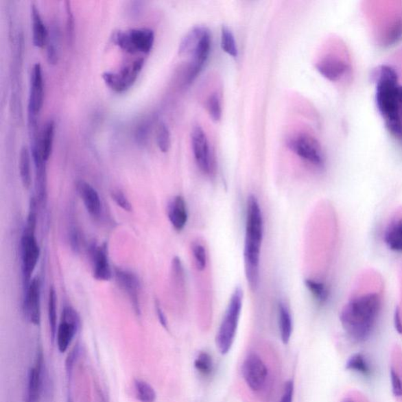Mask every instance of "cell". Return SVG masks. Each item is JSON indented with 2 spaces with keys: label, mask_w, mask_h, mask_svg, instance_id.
I'll list each match as a JSON object with an SVG mask.
<instances>
[{
  "label": "cell",
  "mask_w": 402,
  "mask_h": 402,
  "mask_svg": "<svg viewBox=\"0 0 402 402\" xmlns=\"http://www.w3.org/2000/svg\"><path fill=\"white\" fill-rule=\"evenodd\" d=\"M279 324L282 343H289L293 331L292 315L289 307L284 302L279 304Z\"/></svg>",
  "instance_id": "cell-25"
},
{
  "label": "cell",
  "mask_w": 402,
  "mask_h": 402,
  "mask_svg": "<svg viewBox=\"0 0 402 402\" xmlns=\"http://www.w3.org/2000/svg\"><path fill=\"white\" fill-rule=\"evenodd\" d=\"M194 368L201 376L208 377L214 370L213 357L208 352H200L194 361Z\"/></svg>",
  "instance_id": "cell-31"
},
{
  "label": "cell",
  "mask_w": 402,
  "mask_h": 402,
  "mask_svg": "<svg viewBox=\"0 0 402 402\" xmlns=\"http://www.w3.org/2000/svg\"><path fill=\"white\" fill-rule=\"evenodd\" d=\"M293 394H294V383L292 381H287L285 383L280 402H292Z\"/></svg>",
  "instance_id": "cell-40"
},
{
  "label": "cell",
  "mask_w": 402,
  "mask_h": 402,
  "mask_svg": "<svg viewBox=\"0 0 402 402\" xmlns=\"http://www.w3.org/2000/svg\"><path fill=\"white\" fill-rule=\"evenodd\" d=\"M192 148L194 158L201 172L211 175L213 172V156L207 137L202 128L196 126L191 134Z\"/></svg>",
  "instance_id": "cell-12"
},
{
  "label": "cell",
  "mask_w": 402,
  "mask_h": 402,
  "mask_svg": "<svg viewBox=\"0 0 402 402\" xmlns=\"http://www.w3.org/2000/svg\"><path fill=\"white\" fill-rule=\"evenodd\" d=\"M390 375L394 395L398 402H402V351L399 349L394 351Z\"/></svg>",
  "instance_id": "cell-24"
},
{
  "label": "cell",
  "mask_w": 402,
  "mask_h": 402,
  "mask_svg": "<svg viewBox=\"0 0 402 402\" xmlns=\"http://www.w3.org/2000/svg\"><path fill=\"white\" fill-rule=\"evenodd\" d=\"M221 47L222 50L233 58H237L238 50L233 32L226 26H222L221 31Z\"/></svg>",
  "instance_id": "cell-32"
},
{
  "label": "cell",
  "mask_w": 402,
  "mask_h": 402,
  "mask_svg": "<svg viewBox=\"0 0 402 402\" xmlns=\"http://www.w3.org/2000/svg\"><path fill=\"white\" fill-rule=\"evenodd\" d=\"M263 218L259 200L250 195L247 200L246 241H244V270L249 287L255 291L259 285L261 247L263 238Z\"/></svg>",
  "instance_id": "cell-3"
},
{
  "label": "cell",
  "mask_w": 402,
  "mask_h": 402,
  "mask_svg": "<svg viewBox=\"0 0 402 402\" xmlns=\"http://www.w3.org/2000/svg\"><path fill=\"white\" fill-rule=\"evenodd\" d=\"M341 402H368L365 397L357 392H351Z\"/></svg>",
  "instance_id": "cell-41"
},
{
  "label": "cell",
  "mask_w": 402,
  "mask_h": 402,
  "mask_svg": "<svg viewBox=\"0 0 402 402\" xmlns=\"http://www.w3.org/2000/svg\"><path fill=\"white\" fill-rule=\"evenodd\" d=\"M287 146L298 156L315 167H322L324 156L318 141L307 134H298L292 137Z\"/></svg>",
  "instance_id": "cell-8"
},
{
  "label": "cell",
  "mask_w": 402,
  "mask_h": 402,
  "mask_svg": "<svg viewBox=\"0 0 402 402\" xmlns=\"http://www.w3.org/2000/svg\"><path fill=\"white\" fill-rule=\"evenodd\" d=\"M307 289L320 304H324L329 300V290L323 281L317 279H307L304 281Z\"/></svg>",
  "instance_id": "cell-28"
},
{
  "label": "cell",
  "mask_w": 402,
  "mask_h": 402,
  "mask_svg": "<svg viewBox=\"0 0 402 402\" xmlns=\"http://www.w3.org/2000/svg\"><path fill=\"white\" fill-rule=\"evenodd\" d=\"M32 43L38 48H43L48 41V32L36 5H31Z\"/></svg>",
  "instance_id": "cell-22"
},
{
  "label": "cell",
  "mask_w": 402,
  "mask_h": 402,
  "mask_svg": "<svg viewBox=\"0 0 402 402\" xmlns=\"http://www.w3.org/2000/svg\"><path fill=\"white\" fill-rule=\"evenodd\" d=\"M43 355L38 350L34 366L29 368L27 377L25 402H40L43 379Z\"/></svg>",
  "instance_id": "cell-17"
},
{
  "label": "cell",
  "mask_w": 402,
  "mask_h": 402,
  "mask_svg": "<svg viewBox=\"0 0 402 402\" xmlns=\"http://www.w3.org/2000/svg\"><path fill=\"white\" fill-rule=\"evenodd\" d=\"M57 38L54 36L47 41V58L49 64H56L58 62V48Z\"/></svg>",
  "instance_id": "cell-39"
},
{
  "label": "cell",
  "mask_w": 402,
  "mask_h": 402,
  "mask_svg": "<svg viewBox=\"0 0 402 402\" xmlns=\"http://www.w3.org/2000/svg\"><path fill=\"white\" fill-rule=\"evenodd\" d=\"M243 290L240 287H237L233 291L218 333H217L216 346L218 347L222 355L228 354L235 343L243 306Z\"/></svg>",
  "instance_id": "cell-5"
},
{
  "label": "cell",
  "mask_w": 402,
  "mask_h": 402,
  "mask_svg": "<svg viewBox=\"0 0 402 402\" xmlns=\"http://www.w3.org/2000/svg\"><path fill=\"white\" fill-rule=\"evenodd\" d=\"M385 242L394 252H402V216L390 221L385 233Z\"/></svg>",
  "instance_id": "cell-23"
},
{
  "label": "cell",
  "mask_w": 402,
  "mask_h": 402,
  "mask_svg": "<svg viewBox=\"0 0 402 402\" xmlns=\"http://www.w3.org/2000/svg\"><path fill=\"white\" fill-rule=\"evenodd\" d=\"M318 71L330 81H338L344 77L346 72V65L341 60L334 57H327L317 64Z\"/></svg>",
  "instance_id": "cell-21"
},
{
  "label": "cell",
  "mask_w": 402,
  "mask_h": 402,
  "mask_svg": "<svg viewBox=\"0 0 402 402\" xmlns=\"http://www.w3.org/2000/svg\"><path fill=\"white\" fill-rule=\"evenodd\" d=\"M135 395L140 402H155L156 393L152 386L145 380L137 379L134 381Z\"/></svg>",
  "instance_id": "cell-30"
},
{
  "label": "cell",
  "mask_w": 402,
  "mask_h": 402,
  "mask_svg": "<svg viewBox=\"0 0 402 402\" xmlns=\"http://www.w3.org/2000/svg\"><path fill=\"white\" fill-rule=\"evenodd\" d=\"M114 275L118 285L129 298L134 312L139 316L141 314L140 282L137 275L132 271L119 268L114 270Z\"/></svg>",
  "instance_id": "cell-16"
},
{
  "label": "cell",
  "mask_w": 402,
  "mask_h": 402,
  "mask_svg": "<svg viewBox=\"0 0 402 402\" xmlns=\"http://www.w3.org/2000/svg\"><path fill=\"white\" fill-rule=\"evenodd\" d=\"M211 45L210 32L208 29L204 28L197 45H195L191 53H190V54H192V61L189 64L188 70L187 78V84H191L198 77L200 72L202 71L209 56Z\"/></svg>",
  "instance_id": "cell-14"
},
{
  "label": "cell",
  "mask_w": 402,
  "mask_h": 402,
  "mask_svg": "<svg viewBox=\"0 0 402 402\" xmlns=\"http://www.w3.org/2000/svg\"><path fill=\"white\" fill-rule=\"evenodd\" d=\"M75 187L88 213L94 218H99L102 213V204L100 196L95 188L84 180L78 181Z\"/></svg>",
  "instance_id": "cell-19"
},
{
  "label": "cell",
  "mask_w": 402,
  "mask_h": 402,
  "mask_svg": "<svg viewBox=\"0 0 402 402\" xmlns=\"http://www.w3.org/2000/svg\"><path fill=\"white\" fill-rule=\"evenodd\" d=\"M241 372L244 382L253 392L259 393L265 388L269 377L268 368L255 353H251L244 359Z\"/></svg>",
  "instance_id": "cell-9"
},
{
  "label": "cell",
  "mask_w": 402,
  "mask_h": 402,
  "mask_svg": "<svg viewBox=\"0 0 402 402\" xmlns=\"http://www.w3.org/2000/svg\"><path fill=\"white\" fill-rule=\"evenodd\" d=\"M79 314L72 307H64L61 322L58 326L56 344L60 353L67 352L80 328Z\"/></svg>",
  "instance_id": "cell-10"
},
{
  "label": "cell",
  "mask_w": 402,
  "mask_h": 402,
  "mask_svg": "<svg viewBox=\"0 0 402 402\" xmlns=\"http://www.w3.org/2000/svg\"><path fill=\"white\" fill-rule=\"evenodd\" d=\"M382 298L377 292L353 296L340 314V320L349 339L356 344L370 339L379 322Z\"/></svg>",
  "instance_id": "cell-1"
},
{
  "label": "cell",
  "mask_w": 402,
  "mask_h": 402,
  "mask_svg": "<svg viewBox=\"0 0 402 402\" xmlns=\"http://www.w3.org/2000/svg\"><path fill=\"white\" fill-rule=\"evenodd\" d=\"M23 308L27 320L39 326L41 323V282L39 276L32 279L24 290Z\"/></svg>",
  "instance_id": "cell-11"
},
{
  "label": "cell",
  "mask_w": 402,
  "mask_h": 402,
  "mask_svg": "<svg viewBox=\"0 0 402 402\" xmlns=\"http://www.w3.org/2000/svg\"><path fill=\"white\" fill-rule=\"evenodd\" d=\"M144 64L143 58H138L125 65L117 72L103 73L102 78L108 88L116 93H123L132 88L137 80Z\"/></svg>",
  "instance_id": "cell-7"
},
{
  "label": "cell",
  "mask_w": 402,
  "mask_h": 402,
  "mask_svg": "<svg viewBox=\"0 0 402 402\" xmlns=\"http://www.w3.org/2000/svg\"><path fill=\"white\" fill-rule=\"evenodd\" d=\"M112 40L114 45L125 52L149 54L154 45L155 34L153 30L148 28L118 30L113 32Z\"/></svg>",
  "instance_id": "cell-6"
},
{
  "label": "cell",
  "mask_w": 402,
  "mask_h": 402,
  "mask_svg": "<svg viewBox=\"0 0 402 402\" xmlns=\"http://www.w3.org/2000/svg\"><path fill=\"white\" fill-rule=\"evenodd\" d=\"M207 110L213 121L218 122L222 117V106L218 95H211L207 101Z\"/></svg>",
  "instance_id": "cell-36"
},
{
  "label": "cell",
  "mask_w": 402,
  "mask_h": 402,
  "mask_svg": "<svg viewBox=\"0 0 402 402\" xmlns=\"http://www.w3.org/2000/svg\"><path fill=\"white\" fill-rule=\"evenodd\" d=\"M65 12H67V35L69 45H73L75 35V21L71 3L64 2Z\"/></svg>",
  "instance_id": "cell-37"
},
{
  "label": "cell",
  "mask_w": 402,
  "mask_h": 402,
  "mask_svg": "<svg viewBox=\"0 0 402 402\" xmlns=\"http://www.w3.org/2000/svg\"><path fill=\"white\" fill-rule=\"evenodd\" d=\"M167 213L174 229L181 231L188 221V209L186 200L182 196H176L168 204Z\"/></svg>",
  "instance_id": "cell-20"
},
{
  "label": "cell",
  "mask_w": 402,
  "mask_h": 402,
  "mask_svg": "<svg viewBox=\"0 0 402 402\" xmlns=\"http://www.w3.org/2000/svg\"><path fill=\"white\" fill-rule=\"evenodd\" d=\"M111 198L114 202L118 206V207L121 208L125 211H128V213H130L132 211V204L130 202V200L127 198V196L124 194L121 190H113L111 193Z\"/></svg>",
  "instance_id": "cell-38"
},
{
  "label": "cell",
  "mask_w": 402,
  "mask_h": 402,
  "mask_svg": "<svg viewBox=\"0 0 402 402\" xmlns=\"http://www.w3.org/2000/svg\"><path fill=\"white\" fill-rule=\"evenodd\" d=\"M376 103L388 132L402 143V105L399 100V75L389 65H381L374 75Z\"/></svg>",
  "instance_id": "cell-2"
},
{
  "label": "cell",
  "mask_w": 402,
  "mask_h": 402,
  "mask_svg": "<svg viewBox=\"0 0 402 402\" xmlns=\"http://www.w3.org/2000/svg\"><path fill=\"white\" fill-rule=\"evenodd\" d=\"M192 252L196 268L199 271L204 270L208 262L207 251L205 247L200 242H195L192 246Z\"/></svg>",
  "instance_id": "cell-34"
},
{
  "label": "cell",
  "mask_w": 402,
  "mask_h": 402,
  "mask_svg": "<svg viewBox=\"0 0 402 402\" xmlns=\"http://www.w3.org/2000/svg\"><path fill=\"white\" fill-rule=\"evenodd\" d=\"M48 320L50 326L51 339L52 342L56 340L57 333V294L54 287L49 292L48 298Z\"/></svg>",
  "instance_id": "cell-29"
},
{
  "label": "cell",
  "mask_w": 402,
  "mask_h": 402,
  "mask_svg": "<svg viewBox=\"0 0 402 402\" xmlns=\"http://www.w3.org/2000/svg\"><path fill=\"white\" fill-rule=\"evenodd\" d=\"M45 99V84L43 70L40 63H36L30 75V88L28 104V117L37 118L43 105Z\"/></svg>",
  "instance_id": "cell-15"
},
{
  "label": "cell",
  "mask_w": 402,
  "mask_h": 402,
  "mask_svg": "<svg viewBox=\"0 0 402 402\" xmlns=\"http://www.w3.org/2000/svg\"><path fill=\"white\" fill-rule=\"evenodd\" d=\"M90 255L94 278L100 281L111 280L113 271L108 259L107 244H92L90 248Z\"/></svg>",
  "instance_id": "cell-18"
},
{
  "label": "cell",
  "mask_w": 402,
  "mask_h": 402,
  "mask_svg": "<svg viewBox=\"0 0 402 402\" xmlns=\"http://www.w3.org/2000/svg\"><path fill=\"white\" fill-rule=\"evenodd\" d=\"M347 368L359 372L363 375H368L371 373L370 363L368 362L367 358L362 355H357L351 358Z\"/></svg>",
  "instance_id": "cell-35"
},
{
  "label": "cell",
  "mask_w": 402,
  "mask_h": 402,
  "mask_svg": "<svg viewBox=\"0 0 402 402\" xmlns=\"http://www.w3.org/2000/svg\"><path fill=\"white\" fill-rule=\"evenodd\" d=\"M70 244H71L72 249L75 252H78L80 249V235L75 230L70 233Z\"/></svg>",
  "instance_id": "cell-43"
},
{
  "label": "cell",
  "mask_w": 402,
  "mask_h": 402,
  "mask_svg": "<svg viewBox=\"0 0 402 402\" xmlns=\"http://www.w3.org/2000/svg\"><path fill=\"white\" fill-rule=\"evenodd\" d=\"M156 144L162 153H167L171 146L169 129L164 122L159 123L156 132Z\"/></svg>",
  "instance_id": "cell-33"
},
{
  "label": "cell",
  "mask_w": 402,
  "mask_h": 402,
  "mask_svg": "<svg viewBox=\"0 0 402 402\" xmlns=\"http://www.w3.org/2000/svg\"><path fill=\"white\" fill-rule=\"evenodd\" d=\"M54 133H56V123L50 119L43 127L40 137V154L46 162L50 159L52 154Z\"/></svg>",
  "instance_id": "cell-26"
},
{
  "label": "cell",
  "mask_w": 402,
  "mask_h": 402,
  "mask_svg": "<svg viewBox=\"0 0 402 402\" xmlns=\"http://www.w3.org/2000/svg\"><path fill=\"white\" fill-rule=\"evenodd\" d=\"M31 150L23 146L20 152L19 156V174L21 183L26 189H29L32 184L31 172Z\"/></svg>",
  "instance_id": "cell-27"
},
{
  "label": "cell",
  "mask_w": 402,
  "mask_h": 402,
  "mask_svg": "<svg viewBox=\"0 0 402 402\" xmlns=\"http://www.w3.org/2000/svg\"><path fill=\"white\" fill-rule=\"evenodd\" d=\"M68 402H72V401H71V400H69V401H68Z\"/></svg>",
  "instance_id": "cell-44"
},
{
  "label": "cell",
  "mask_w": 402,
  "mask_h": 402,
  "mask_svg": "<svg viewBox=\"0 0 402 402\" xmlns=\"http://www.w3.org/2000/svg\"><path fill=\"white\" fill-rule=\"evenodd\" d=\"M40 137L30 138L32 159L36 174V189L40 204H46L47 198V162L43 160L40 150Z\"/></svg>",
  "instance_id": "cell-13"
},
{
  "label": "cell",
  "mask_w": 402,
  "mask_h": 402,
  "mask_svg": "<svg viewBox=\"0 0 402 402\" xmlns=\"http://www.w3.org/2000/svg\"><path fill=\"white\" fill-rule=\"evenodd\" d=\"M155 307H156L157 317H158V319L160 320V323L161 324L163 327H164L166 329H168L167 320L164 311H163V309H162L158 301H156Z\"/></svg>",
  "instance_id": "cell-42"
},
{
  "label": "cell",
  "mask_w": 402,
  "mask_h": 402,
  "mask_svg": "<svg viewBox=\"0 0 402 402\" xmlns=\"http://www.w3.org/2000/svg\"><path fill=\"white\" fill-rule=\"evenodd\" d=\"M36 201L32 198L30 200L29 213L26 225L21 238V274L24 290L32 280L38 262L40 257V248L36 237Z\"/></svg>",
  "instance_id": "cell-4"
}]
</instances>
